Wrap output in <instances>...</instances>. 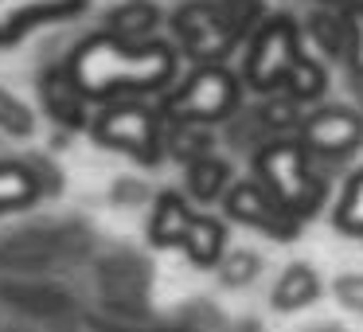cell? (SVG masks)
Listing matches in <instances>:
<instances>
[{
	"label": "cell",
	"instance_id": "obj_8",
	"mask_svg": "<svg viewBox=\"0 0 363 332\" xmlns=\"http://www.w3.org/2000/svg\"><path fill=\"white\" fill-rule=\"evenodd\" d=\"M301 149L316 153V157H347L352 149L363 145V118L352 110H316L313 118H305L301 126Z\"/></svg>",
	"mask_w": 363,
	"mask_h": 332
},
{
	"label": "cell",
	"instance_id": "obj_23",
	"mask_svg": "<svg viewBox=\"0 0 363 332\" xmlns=\"http://www.w3.org/2000/svg\"><path fill=\"white\" fill-rule=\"evenodd\" d=\"M336 297L344 301L347 309H359L363 313V274H347L336 282Z\"/></svg>",
	"mask_w": 363,
	"mask_h": 332
},
{
	"label": "cell",
	"instance_id": "obj_10",
	"mask_svg": "<svg viewBox=\"0 0 363 332\" xmlns=\"http://www.w3.org/2000/svg\"><path fill=\"white\" fill-rule=\"evenodd\" d=\"M40 98H43L48 114L59 121V126H67V129H82V126H86V114H82V102H86V98H82L79 87L71 82L67 67H55V71L43 74V79H40Z\"/></svg>",
	"mask_w": 363,
	"mask_h": 332
},
{
	"label": "cell",
	"instance_id": "obj_14",
	"mask_svg": "<svg viewBox=\"0 0 363 332\" xmlns=\"http://www.w3.org/2000/svg\"><path fill=\"white\" fill-rule=\"evenodd\" d=\"M227 188H230V168H227V160L211 157V153L188 160V192H191L196 199H203V204H207V199H219Z\"/></svg>",
	"mask_w": 363,
	"mask_h": 332
},
{
	"label": "cell",
	"instance_id": "obj_19",
	"mask_svg": "<svg viewBox=\"0 0 363 332\" xmlns=\"http://www.w3.org/2000/svg\"><path fill=\"white\" fill-rule=\"evenodd\" d=\"M0 129L12 137H32L35 133V118L20 98H12L9 90H0Z\"/></svg>",
	"mask_w": 363,
	"mask_h": 332
},
{
	"label": "cell",
	"instance_id": "obj_2",
	"mask_svg": "<svg viewBox=\"0 0 363 332\" xmlns=\"http://www.w3.org/2000/svg\"><path fill=\"white\" fill-rule=\"evenodd\" d=\"M262 16L258 0H191L172 16L184 51L199 63H219Z\"/></svg>",
	"mask_w": 363,
	"mask_h": 332
},
{
	"label": "cell",
	"instance_id": "obj_18",
	"mask_svg": "<svg viewBox=\"0 0 363 332\" xmlns=\"http://www.w3.org/2000/svg\"><path fill=\"white\" fill-rule=\"evenodd\" d=\"M336 223H340V231L363 238V172L352 176V184H347L344 199H340V211H336Z\"/></svg>",
	"mask_w": 363,
	"mask_h": 332
},
{
	"label": "cell",
	"instance_id": "obj_11",
	"mask_svg": "<svg viewBox=\"0 0 363 332\" xmlns=\"http://www.w3.org/2000/svg\"><path fill=\"white\" fill-rule=\"evenodd\" d=\"M184 254H188L196 266H215L223 258V246H227V231L219 219H207V215H191L188 231L180 238Z\"/></svg>",
	"mask_w": 363,
	"mask_h": 332
},
{
	"label": "cell",
	"instance_id": "obj_1",
	"mask_svg": "<svg viewBox=\"0 0 363 332\" xmlns=\"http://www.w3.org/2000/svg\"><path fill=\"white\" fill-rule=\"evenodd\" d=\"M67 74L82 98H121L164 90L176 74V48L160 40H121V35L98 32L74 48Z\"/></svg>",
	"mask_w": 363,
	"mask_h": 332
},
{
	"label": "cell",
	"instance_id": "obj_20",
	"mask_svg": "<svg viewBox=\"0 0 363 332\" xmlns=\"http://www.w3.org/2000/svg\"><path fill=\"white\" fill-rule=\"evenodd\" d=\"M340 20H344V55H347V63H352L355 71H363V4L352 9L347 16H340Z\"/></svg>",
	"mask_w": 363,
	"mask_h": 332
},
{
	"label": "cell",
	"instance_id": "obj_17",
	"mask_svg": "<svg viewBox=\"0 0 363 332\" xmlns=\"http://www.w3.org/2000/svg\"><path fill=\"white\" fill-rule=\"evenodd\" d=\"M324 87H328V74H324V67L308 55H297V63L289 67V74H285V82H281V90L293 102H308V98H316Z\"/></svg>",
	"mask_w": 363,
	"mask_h": 332
},
{
	"label": "cell",
	"instance_id": "obj_21",
	"mask_svg": "<svg viewBox=\"0 0 363 332\" xmlns=\"http://www.w3.org/2000/svg\"><path fill=\"white\" fill-rule=\"evenodd\" d=\"M258 274V254L254 250H230V258L223 262V282L227 285H246Z\"/></svg>",
	"mask_w": 363,
	"mask_h": 332
},
{
	"label": "cell",
	"instance_id": "obj_4",
	"mask_svg": "<svg viewBox=\"0 0 363 332\" xmlns=\"http://www.w3.org/2000/svg\"><path fill=\"white\" fill-rule=\"evenodd\" d=\"M238 106V79L219 63H203L160 102V114L168 121L188 126H215Z\"/></svg>",
	"mask_w": 363,
	"mask_h": 332
},
{
	"label": "cell",
	"instance_id": "obj_7",
	"mask_svg": "<svg viewBox=\"0 0 363 332\" xmlns=\"http://www.w3.org/2000/svg\"><path fill=\"white\" fill-rule=\"evenodd\" d=\"M227 215H235L246 227H258L269 238H293L301 219H293L258 180H238L227 188Z\"/></svg>",
	"mask_w": 363,
	"mask_h": 332
},
{
	"label": "cell",
	"instance_id": "obj_16",
	"mask_svg": "<svg viewBox=\"0 0 363 332\" xmlns=\"http://www.w3.org/2000/svg\"><path fill=\"white\" fill-rule=\"evenodd\" d=\"M40 196V184H35L32 168L28 165H0V215L28 207Z\"/></svg>",
	"mask_w": 363,
	"mask_h": 332
},
{
	"label": "cell",
	"instance_id": "obj_13",
	"mask_svg": "<svg viewBox=\"0 0 363 332\" xmlns=\"http://www.w3.org/2000/svg\"><path fill=\"white\" fill-rule=\"evenodd\" d=\"M188 223H191V211H188V204H184L180 196H160L157 199V207H152V223H149V238L157 246H180V238H184V231H188Z\"/></svg>",
	"mask_w": 363,
	"mask_h": 332
},
{
	"label": "cell",
	"instance_id": "obj_22",
	"mask_svg": "<svg viewBox=\"0 0 363 332\" xmlns=\"http://www.w3.org/2000/svg\"><path fill=\"white\" fill-rule=\"evenodd\" d=\"M313 35L320 48H328L332 55H344V20L340 16H316L313 20Z\"/></svg>",
	"mask_w": 363,
	"mask_h": 332
},
{
	"label": "cell",
	"instance_id": "obj_3",
	"mask_svg": "<svg viewBox=\"0 0 363 332\" xmlns=\"http://www.w3.org/2000/svg\"><path fill=\"white\" fill-rule=\"evenodd\" d=\"M262 176V188L293 215V219H308L316 207L324 204V184L313 176L308 168V153L301 149L297 141H274L266 149H258V160H254Z\"/></svg>",
	"mask_w": 363,
	"mask_h": 332
},
{
	"label": "cell",
	"instance_id": "obj_15",
	"mask_svg": "<svg viewBox=\"0 0 363 332\" xmlns=\"http://www.w3.org/2000/svg\"><path fill=\"white\" fill-rule=\"evenodd\" d=\"M157 20H160V12L152 9V4L129 0V4H121V9H113L110 16H106V32L121 35V40H145V35L157 28Z\"/></svg>",
	"mask_w": 363,
	"mask_h": 332
},
{
	"label": "cell",
	"instance_id": "obj_6",
	"mask_svg": "<svg viewBox=\"0 0 363 332\" xmlns=\"http://www.w3.org/2000/svg\"><path fill=\"white\" fill-rule=\"evenodd\" d=\"M301 43H297V24L285 16H274L258 28L250 43V59H246V82H250L258 94H274L281 90L289 67L297 63Z\"/></svg>",
	"mask_w": 363,
	"mask_h": 332
},
{
	"label": "cell",
	"instance_id": "obj_9",
	"mask_svg": "<svg viewBox=\"0 0 363 332\" xmlns=\"http://www.w3.org/2000/svg\"><path fill=\"white\" fill-rule=\"evenodd\" d=\"M86 9V0H0V43H16L35 24L67 20Z\"/></svg>",
	"mask_w": 363,
	"mask_h": 332
},
{
	"label": "cell",
	"instance_id": "obj_12",
	"mask_svg": "<svg viewBox=\"0 0 363 332\" xmlns=\"http://www.w3.org/2000/svg\"><path fill=\"white\" fill-rule=\"evenodd\" d=\"M316 293H320L316 270L305 266V262H293V266H285V274L277 277V285H274V309H281V313L305 309L308 301H316Z\"/></svg>",
	"mask_w": 363,
	"mask_h": 332
},
{
	"label": "cell",
	"instance_id": "obj_5",
	"mask_svg": "<svg viewBox=\"0 0 363 332\" xmlns=\"http://www.w3.org/2000/svg\"><path fill=\"white\" fill-rule=\"evenodd\" d=\"M94 141L106 149H118L125 157H137L145 165L160 160V114L137 102H113L94 118Z\"/></svg>",
	"mask_w": 363,
	"mask_h": 332
}]
</instances>
